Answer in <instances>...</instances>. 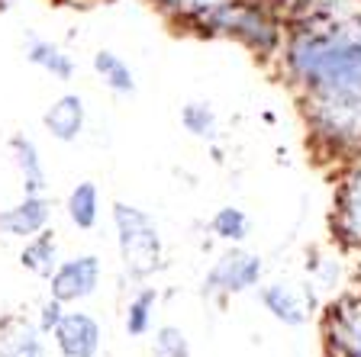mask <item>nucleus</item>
I'll list each match as a JSON object with an SVG mask.
<instances>
[{
    "label": "nucleus",
    "mask_w": 361,
    "mask_h": 357,
    "mask_svg": "<svg viewBox=\"0 0 361 357\" xmlns=\"http://www.w3.org/2000/svg\"><path fill=\"white\" fill-rule=\"evenodd\" d=\"M264 280V261L262 254L245 251V248L233 245L223 251L210 264V270L203 274L200 293L207 299H226V296H242L248 290H258Z\"/></svg>",
    "instance_id": "20e7f679"
},
{
    "label": "nucleus",
    "mask_w": 361,
    "mask_h": 357,
    "mask_svg": "<svg viewBox=\"0 0 361 357\" xmlns=\"http://www.w3.org/2000/svg\"><path fill=\"white\" fill-rule=\"evenodd\" d=\"M278 65L300 104L313 149L326 158L361 151V7L332 20L284 26Z\"/></svg>",
    "instance_id": "f257e3e1"
},
{
    "label": "nucleus",
    "mask_w": 361,
    "mask_h": 357,
    "mask_svg": "<svg viewBox=\"0 0 361 357\" xmlns=\"http://www.w3.org/2000/svg\"><path fill=\"white\" fill-rule=\"evenodd\" d=\"M52 342L61 357H97L104 344V328L90 313L65 309L61 322L52 328Z\"/></svg>",
    "instance_id": "6e6552de"
},
{
    "label": "nucleus",
    "mask_w": 361,
    "mask_h": 357,
    "mask_svg": "<svg viewBox=\"0 0 361 357\" xmlns=\"http://www.w3.org/2000/svg\"><path fill=\"white\" fill-rule=\"evenodd\" d=\"M52 225V200L49 194H23L20 203L0 209V235L7 238H26L39 235Z\"/></svg>",
    "instance_id": "9d476101"
},
{
    "label": "nucleus",
    "mask_w": 361,
    "mask_h": 357,
    "mask_svg": "<svg viewBox=\"0 0 361 357\" xmlns=\"http://www.w3.org/2000/svg\"><path fill=\"white\" fill-rule=\"evenodd\" d=\"M158 290L142 283L139 290L129 296L126 303V315H123V328L129 338H145L155 332V315H158Z\"/></svg>",
    "instance_id": "a211bd4d"
},
{
    "label": "nucleus",
    "mask_w": 361,
    "mask_h": 357,
    "mask_svg": "<svg viewBox=\"0 0 361 357\" xmlns=\"http://www.w3.org/2000/svg\"><path fill=\"white\" fill-rule=\"evenodd\" d=\"M152 357H190V338L178 325H158L152 338Z\"/></svg>",
    "instance_id": "412c9836"
},
{
    "label": "nucleus",
    "mask_w": 361,
    "mask_h": 357,
    "mask_svg": "<svg viewBox=\"0 0 361 357\" xmlns=\"http://www.w3.org/2000/svg\"><path fill=\"white\" fill-rule=\"evenodd\" d=\"M10 158L23 180V194H49V171H45L42 151L26 132L10 135Z\"/></svg>",
    "instance_id": "ddd939ff"
},
{
    "label": "nucleus",
    "mask_w": 361,
    "mask_h": 357,
    "mask_svg": "<svg viewBox=\"0 0 361 357\" xmlns=\"http://www.w3.org/2000/svg\"><path fill=\"white\" fill-rule=\"evenodd\" d=\"M59 238H55L52 225L49 229H42L39 235L26 238L20 248V268L23 270H30L32 277H42V280H49L52 277V270L59 268Z\"/></svg>",
    "instance_id": "f3484780"
},
{
    "label": "nucleus",
    "mask_w": 361,
    "mask_h": 357,
    "mask_svg": "<svg viewBox=\"0 0 361 357\" xmlns=\"http://www.w3.org/2000/svg\"><path fill=\"white\" fill-rule=\"evenodd\" d=\"M323 342L329 357H361V296L342 293L323 313Z\"/></svg>",
    "instance_id": "423d86ee"
},
{
    "label": "nucleus",
    "mask_w": 361,
    "mask_h": 357,
    "mask_svg": "<svg viewBox=\"0 0 361 357\" xmlns=\"http://www.w3.org/2000/svg\"><path fill=\"white\" fill-rule=\"evenodd\" d=\"M90 68H94V75L100 77V84H104L110 94H116V97H133L135 90H139L135 71L129 68V61L123 58V55H116L113 49H97L94 58H90Z\"/></svg>",
    "instance_id": "2eb2a0df"
},
{
    "label": "nucleus",
    "mask_w": 361,
    "mask_h": 357,
    "mask_svg": "<svg viewBox=\"0 0 361 357\" xmlns=\"http://www.w3.org/2000/svg\"><path fill=\"white\" fill-rule=\"evenodd\" d=\"M61 315H65V303H59L55 296H49L42 306H39V313H36V325L42 335H52V328L61 322Z\"/></svg>",
    "instance_id": "5701e85b"
},
{
    "label": "nucleus",
    "mask_w": 361,
    "mask_h": 357,
    "mask_svg": "<svg viewBox=\"0 0 361 357\" xmlns=\"http://www.w3.org/2000/svg\"><path fill=\"white\" fill-rule=\"evenodd\" d=\"M200 36L233 39L255 58H278L284 45V16L264 0H226L194 26Z\"/></svg>",
    "instance_id": "f03ea898"
},
{
    "label": "nucleus",
    "mask_w": 361,
    "mask_h": 357,
    "mask_svg": "<svg viewBox=\"0 0 361 357\" xmlns=\"http://www.w3.org/2000/svg\"><path fill=\"white\" fill-rule=\"evenodd\" d=\"M307 270L313 274V283L323 290V287H336L338 283V261L336 258H323V261H310Z\"/></svg>",
    "instance_id": "b1692460"
},
{
    "label": "nucleus",
    "mask_w": 361,
    "mask_h": 357,
    "mask_svg": "<svg viewBox=\"0 0 361 357\" xmlns=\"http://www.w3.org/2000/svg\"><path fill=\"white\" fill-rule=\"evenodd\" d=\"M65 4H71V0H65Z\"/></svg>",
    "instance_id": "a878e982"
},
{
    "label": "nucleus",
    "mask_w": 361,
    "mask_h": 357,
    "mask_svg": "<svg viewBox=\"0 0 361 357\" xmlns=\"http://www.w3.org/2000/svg\"><path fill=\"white\" fill-rule=\"evenodd\" d=\"M0 357H49L36 322L26 315L0 319Z\"/></svg>",
    "instance_id": "f8f14e48"
},
{
    "label": "nucleus",
    "mask_w": 361,
    "mask_h": 357,
    "mask_svg": "<svg viewBox=\"0 0 361 357\" xmlns=\"http://www.w3.org/2000/svg\"><path fill=\"white\" fill-rule=\"evenodd\" d=\"M23 52H26V61L39 71H45L49 77L55 81H71L78 75V61L61 49L59 42L45 36H26V45H23Z\"/></svg>",
    "instance_id": "4468645a"
},
{
    "label": "nucleus",
    "mask_w": 361,
    "mask_h": 357,
    "mask_svg": "<svg viewBox=\"0 0 361 357\" xmlns=\"http://www.w3.org/2000/svg\"><path fill=\"white\" fill-rule=\"evenodd\" d=\"M100 280H104V261L97 254H71V258H61L49 277V296L65 306H78L100 290Z\"/></svg>",
    "instance_id": "39448f33"
},
{
    "label": "nucleus",
    "mask_w": 361,
    "mask_h": 357,
    "mask_svg": "<svg viewBox=\"0 0 361 357\" xmlns=\"http://www.w3.org/2000/svg\"><path fill=\"white\" fill-rule=\"evenodd\" d=\"M210 232L226 245H242L252 235V219L242 206H219L210 219Z\"/></svg>",
    "instance_id": "aec40b11"
},
{
    "label": "nucleus",
    "mask_w": 361,
    "mask_h": 357,
    "mask_svg": "<svg viewBox=\"0 0 361 357\" xmlns=\"http://www.w3.org/2000/svg\"><path fill=\"white\" fill-rule=\"evenodd\" d=\"M219 4H226V0H180V16L174 23H184V26L194 30L197 23H200L207 13H213Z\"/></svg>",
    "instance_id": "4be33fe9"
},
{
    "label": "nucleus",
    "mask_w": 361,
    "mask_h": 357,
    "mask_svg": "<svg viewBox=\"0 0 361 357\" xmlns=\"http://www.w3.org/2000/svg\"><path fill=\"white\" fill-rule=\"evenodd\" d=\"M158 13H165L168 20H178L180 16V0H149Z\"/></svg>",
    "instance_id": "393cba45"
},
{
    "label": "nucleus",
    "mask_w": 361,
    "mask_h": 357,
    "mask_svg": "<svg viewBox=\"0 0 361 357\" xmlns=\"http://www.w3.org/2000/svg\"><path fill=\"white\" fill-rule=\"evenodd\" d=\"M84 126H87V106H84L81 94H61L42 113V129L61 145L81 139Z\"/></svg>",
    "instance_id": "9b49d317"
},
{
    "label": "nucleus",
    "mask_w": 361,
    "mask_h": 357,
    "mask_svg": "<svg viewBox=\"0 0 361 357\" xmlns=\"http://www.w3.org/2000/svg\"><path fill=\"white\" fill-rule=\"evenodd\" d=\"M110 223L116 232V254H120L123 274L135 283L155 277L165 261V238L155 216L135 203L116 200L110 206Z\"/></svg>",
    "instance_id": "7ed1b4c3"
},
{
    "label": "nucleus",
    "mask_w": 361,
    "mask_h": 357,
    "mask_svg": "<svg viewBox=\"0 0 361 357\" xmlns=\"http://www.w3.org/2000/svg\"><path fill=\"white\" fill-rule=\"evenodd\" d=\"M100 187L94 180H81L68 190L65 196V216L78 232H94L100 225Z\"/></svg>",
    "instance_id": "dca6fc26"
},
{
    "label": "nucleus",
    "mask_w": 361,
    "mask_h": 357,
    "mask_svg": "<svg viewBox=\"0 0 361 357\" xmlns=\"http://www.w3.org/2000/svg\"><path fill=\"white\" fill-rule=\"evenodd\" d=\"M180 126L188 135L207 142V145L219 142V116L213 110V104H207V100H188L180 106Z\"/></svg>",
    "instance_id": "6ab92c4d"
},
{
    "label": "nucleus",
    "mask_w": 361,
    "mask_h": 357,
    "mask_svg": "<svg viewBox=\"0 0 361 357\" xmlns=\"http://www.w3.org/2000/svg\"><path fill=\"white\" fill-rule=\"evenodd\" d=\"M313 296L316 290H300L287 280H271L258 287V303L274 322L287 328H303L313 315Z\"/></svg>",
    "instance_id": "0eeeda50"
},
{
    "label": "nucleus",
    "mask_w": 361,
    "mask_h": 357,
    "mask_svg": "<svg viewBox=\"0 0 361 357\" xmlns=\"http://www.w3.org/2000/svg\"><path fill=\"white\" fill-rule=\"evenodd\" d=\"M332 232L342 245L361 251V168H352L336 187Z\"/></svg>",
    "instance_id": "1a4fd4ad"
}]
</instances>
